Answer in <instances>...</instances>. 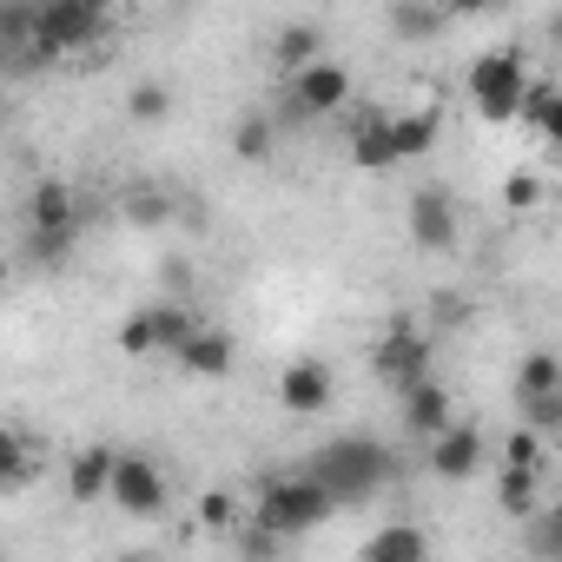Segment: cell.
Segmentation results:
<instances>
[{
  "label": "cell",
  "instance_id": "1",
  "mask_svg": "<svg viewBox=\"0 0 562 562\" xmlns=\"http://www.w3.org/2000/svg\"><path fill=\"white\" fill-rule=\"evenodd\" d=\"M305 476H312L338 509H345V503H371V496L397 476V450L378 443V437H364V430H358V437H331V443L305 463Z\"/></svg>",
  "mask_w": 562,
  "mask_h": 562
},
{
  "label": "cell",
  "instance_id": "2",
  "mask_svg": "<svg viewBox=\"0 0 562 562\" xmlns=\"http://www.w3.org/2000/svg\"><path fill=\"white\" fill-rule=\"evenodd\" d=\"M331 509H338V503H331L305 470H271V476L258 483V509H251V522L271 529L278 542H299V536H312Z\"/></svg>",
  "mask_w": 562,
  "mask_h": 562
},
{
  "label": "cell",
  "instance_id": "3",
  "mask_svg": "<svg viewBox=\"0 0 562 562\" xmlns=\"http://www.w3.org/2000/svg\"><path fill=\"white\" fill-rule=\"evenodd\" d=\"M522 93H529V67H522L516 47H490V54L470 60V100H476L483 120H516Z\"/></svg>",
  "mask_w": 562,
  "mask_h": 562
},
{
  "label": "cell",
  "instance_id": "4",
  "mask_svg": "<svg viewBox=\"0 0 562 562\" xmlns=\"http://www.w3.org/2000/svg\"><path fill=\"white\" fill-rule=\"evenodd\" d=\"M345 106H351V74H345L338 60H312V67H299L292 87H285V126H299V120H331V113H345Z\"/></svg>",
  "mask_w": 562,
  "mask_h": 562
},
{
  "label": "cell",
  "instance_id": "5",
  "mask_svg": "<svg viewBox=\"0 0 562 562\" xmlns=\"http://www.w3.org/2000/svg\"><path fill=\"white\" fill-rule=\"evenodd\" d=\"M371 371H378V378H384V384H391V391L404 397L411 384H424V378H430V338H424V331H417L411 318H397V325L384 331V345H378Z\"/></svg>",
  "mask_w": 562,
  "mask_h": 562
},
{
  "label": "cell",
  "instance_id": "6",
  "mask_svg": "<svg viewBox=\"0 0 562 562\" xmlns=\"http://www.w3.org/2000/svg\"><path fill=\"white\" fill-rule=\"evenodd\" d=\"M100 34H106V8H100V0H47V8H41V41L54 54H80Z\"/></svg>",
  "mask_w": 562,
  "mask_h": 562
},
{
  "label": "cell",
  "instance_id": "7",
  "mask_svg": "<svg viewBox=\"0 0 562 562\" xmlns=\"http://www.w3.org/2000/svg\"><path fill=\"white\" fill-rule=\"evenodd\" d=\"M106 496H113L126 516H139V522H146V516H159V509H166V496H172V490H166V470H159L153 457H113V483H106Z\"/></svg>",
  "mask_w": 562,
  "mask_h": 562
},
{
  "label": "cell",
  "instance_id": "8",
  "mask_svg": "<svg viewBox=\"0 0 562 562\" xmlns=\"http://www.w3.org/2000/svg\"><path fill=\"white\" fill-rule=\"evenodd\" d=\"M27 232H41V238H80V232H87L80 192H74L67 179H41V186L27 192Z\"/></svg>",
  "mask_w": 562,
  "mask_h": 562
},
{
  "label": "cell",
  "instance_id": "9",
  "mask_svg": "<svg viewBox=\"0 0 562 562\" xmlns=\"http://www.w3.org/2000/svg\"><path fill=\"white\" fill-rule=\"evenodd\" d=\"M331 364L325 358H292L285 371H278V404L285 411H299V417H318V411H331Z\"/></svg>",
  "mask_w": 562,
  "mask_h": 562
},
{
  "label": "cell",
  "instance_id": "10",
  "mask_svg": "<svg viewBox=\"0 0 562 562\" xmlns=\"http://www.w3.org/2000/svg\"><path fill=\"white\" fill-rule=\"evenodd\" d=\"M411 238L424 251H457V199L443 186H424L411 199Z\"/></svg>",
  "mask_w": 562,
  "mask_h": 562
},
{
  "label": "cell",
  "instance_id": "11",
  "mask_svg": "<svg viewBox=\"0 0 562 562\" xmlns=\"http://www.w3.org/2000/svg\"><path fill=\"white\" fill-rule=\"evenodd\" d=\"M430 476H443V483H463V476H476L483 470V430L476 424H450L443 437H430Z\"/></svg>",
  "mask_w": 562,
  "mask_h": 562
},
{
  "label": "cell",
  "instance_id": "12",
  "mask_svg": "<svg viewBox=\"0 0 562 562\" xmlns=\"http://www.w3.org/2000/svg\"><path fill=\"white\" fill-rule=\"evenodd\" d=\"M397 411H404V430H411V437H424V443H430V437H443V430L457 424V411H450V391H443L437 378L411 384V391L397 397Z\"/></svg>",
  "mask_w": 562,
  "mask_h": 562
},
{
  "label": "cell",
  "instance_id": "13",
  "mask_svg": "<svg viewBox=\"0 0 562 562\" xmlns=\"http://www.w3.org/2000/svg\"><path fill=\"white\" fill-rule=\"evenodd\" d=\"M172 358H179L186 378H232V358H238V351H232V338H225L218 325H199Z\"/></svg>",
  "mask_w": 562,
  "mask_h": 562
},
{
  "label": "cell",
  "instance_id": "14",
  "mask_svg": "<svg viewBox=\"0 0 562 562\" xmlns=\"http://www.w3.org/2000/svg\"><path fill=\"white\" fill-rule=\"evenodd\" d=\"M358 562H430V536L417 522H384V529H371Z\"/></svg>",
  "mask_w": 562,
  "mask_h": 562
},
{
  "label": "cell",
  "instance_id": "15",
  "mask_svg": "<svg viewBox=\"0 0 562 562\" xmlns=\"http://www.w3.org/2000/svg\"><path fill=\"white\" fill-rule=\"evenodd\" d=\"M106 483H113V450H80L74 463H67V496L74 503H100L106 496Z\"/></svg>",
  "mask_w": 562,
  "mask_h": 562
},
{
  "label": "cell",
  "instance_id": "16",
  "mask_svg": "<svg viewBox=\"0 0 562 562\" xmlns=\"http://www.w3.org/2000/svg\"><path fill=\"white\" fill-rule=\"evenodd\" d=\"M351 159H358L364 172H384V166H397V159H391V120H378V113H358V120H351Z\"/></svg>",
  "mask_w": 562,
  "mask_h": 562
},
{
  "label": "cell",
  "instance_id": "17",
  "mask_svg": "<svg viewBox=\"0 0 562 562\" xmlns=\"http://www.w3.org/2000/svg\"><path fill=\"white\" fill-rule=\"evenodd\" d=\"M146 318H153V338H159V351H179L205 318H199V305H186V299H166V305H146Z\"/></svg>",
  "mask_w": 562,
  "mask_h": 562
},
{
  "label": "cell",
  "instance_id": "18",
  "mask_svg": "<svg viewBox=\"0 0 562 562\" xmlns=\"http://www.w3.org/2000/svg\"><path fill=\"white\" fill-rule=\"evenodd\" d=\"M318 47H325V34H318L312 21H292V27H278V41H271V54H278V67H285V74H299V67L325 60Z\"/></svg>",
  "mask_w": 562,
  "mask_h": 562
},
{
  "label": "cell",
  "instance_id": "19",
  "mask_svg": "<svg viewBox=\"0 0 562 562\" xmlns=\"http://www.w3.org/2000/svg\"><path fill=\"white\" fill-rule=\"evenodd\" d=\"M34 41H41V8H34V0H0V47L27 54Z\"/></svg>",
  "mask_w": 562,
  "mask_h": 562
},
{
  "label": "cell",
  "instance_id": "20",
  "mask_svg": "<svg viewBox=\"0 0 562 562\" xmlns=\"http://www.w3.org/2000/svg\"><path fill=\"white\" fill-rule=\"evenodd\" d=\"M437 146V113H404L391 120V159H424Z\"/></svg>",
  "mask_w": 562,
  "mask_h": 562
},
{
  "label": "cell",
  "instance_id": "21",
  "mask_svg": "<svg viewBox=\"0 0 562 562\" xmlns=\"http://www.w3.org/2000/svg\"><path fill=\"white\" fill-rule=\"evenodd\" d=\"M232 146H238V159L265 166V159H271V146H278V120H271V113H245V120H238V133H232Z\"/></svg>",
  "mask_w": 562,
  "mask_h": 562
},
{
  "label": "cell",
  "instance_id": "22",
  "mask_svg": "<svg viewBox=\"0 0 562 562\" xmlns=\"http://www.w3.org/2000/svg\"><path fill=\"white\" fill-rule=\"evenodd\" d=\"M516 391H522V397H555V391H562V364H555V351H529L522 371H516Z\"/></svg>",
  "mask_w": 562,
  "mask_h": 562
},
{
  "label": "cell",
  "instance_id": "23",
  "mask_svg": "<svg viewBox=\"0 0 562 562\" xmlns=\"http://www.w3.org/2000/svg\"><path fill=\"white\" fill-rule=\"evenodd\" d=\"M27 476H34V450H27V437L0 424V490H21Z\"/></svg>",
  "mask_w": 562,
  "mask_h": 562
},
{
  "label": "cell",
  "instance_id": "24",
  "mask_svg": "<svg viewBox=\"0 0 562 562\" xmlns=\"http://www.w3.org/2000/svg\"><path fill=\"white\" fill-rule=\"evenodd\" d=\"M384 27H391L397 41H430V34H443V14H437V8H417V0H404V8L384 14Z\"/></svg>",
  "mask_w": 562,
  "mask_h": 562
},
{
  "label": "cell",
  "instance_id": "25",
  "mask_svg": "<svg viewBox=\"0 0 562 562\" xmlns=\"http://www.w3.org/2000/svg\"><path fill=\"white\" fill-rule=\"evenodd\" d=\"M516 113H522V120H529L536 133H549V139L562 133V93H555V87H529Z\"/></svg>",
  "mask_w": 562,
  "mask_h": 562
},
{
  "label": "cell",
  "instance_id": "26",
  "mask_svg": "<svg viewBox=\"0 0 562 562\" xmlns=\"http://www.w3.org/2000/svg\"><path fill=\"white\" fill-rule=\"evenodd\" d=\"M238 536H232V549H238V562H278V555H285V542H278L271 529H258L251 516L245 522H232Z\"/></svg>",
  "mask_w": 562,
  "mask_h": 562
},
{
  "label": "cell",
  "instance_id": "27",
  "mask_svg": "<svg viewBox=\"0 0 562 562\" xmlns=\"http://www.w3.org/2000/svg\"><path fill=\"white\" fill-rule=\"evenodd\" d=\"M536 483H542L536 470H503V476H496V503H503L509 516H529V503H536Z\"/></svg>",
  "mask_w": 562,
  "mask_h": 562
},
{
  "label": "cell",
  "instance_id": "28",
  "mask_svg": "<svg viewBox=\"0 0 562 562\" xmlns=\"http://www.w3.org/2000/svg\"><path fill=\"white\" fill-rule=\"evenodd\" d=\"M522 430L529 437H555L562 430V391L555 397H522Z\"/></svg>",
  "mask_w": 562,
  "mask_h": 562
},
{
  "label": "cell",
  "instance_id": "29",
  "mask_svg": "<svg viewBox=\"0 0 562 562\" xmlns=\"http://www.w3.org/2000/svg\"><path fill=\"white\" fill-rule=\"evenodd\" d=\"M166 106H172V93H166L159 80H139V87L126 93V113H133V120H146V126H153V120H166Z\"/></svg>",
  "mask_w": 562,
  "mask_h": 562
},
{
  "label": "cell",
  "instance_id": "30",
  "mask_svg": "<svg viewBox=\"0 0 562 562\" xmlns=\"http://www.w3.org/2000/svg\"><path fill=\"white\" fill-rule=\"evenodd\" d=\"M120 351H126V358H153V351H159V338H153V318H146V312H133V318L120 325Z\"/></svg>",
  "mask_w": 562,
  "mask_h": 562
},
{
  "label": "cell",
  "instance_id": "31",
  "mask_svg": "<svg viewBox=\"0 0 562 562\" xmlns=\"http://www.w3.org/2000/svg\"><path fill=\"white\" fill-rule=\"evenodd\" d=\"M529 549H536V562H562V522L555 516H529Z\"/></svg>",
  "mask_w": 562,
  "mask_h": 562
},
{
  "label": "cell",
  "instance_id": "32",
  "mask_svg": "<svg viewBox=\"0 0 562 562\" xmlns=\"http://www.w3.org/2000/svg\"><path fill=\"white\" fill-rule=\"evenodd\" d=\"M126 218L133 225H159L166 218V192H153V186L146 192H126Z\"/></svg>",
  "mask_w": 562,
  "mask_h": 562
},
{
  "label": "cell",
  "instance_id": "33",
  "mask_svg": "<svg viewBox=\"0 0 562 562\" xmlns=\"http://www.w3.org/2000/svg\"><path fill=\"white\" fill-rule=\"evenodd\" d=\"M503 470H536V476H542V437L516 430V437H509V463H503Z\"/></svg>",
  "mask_w": 562,
  "mask_h": 562
},
{
  "label": "cell",
  "instance_id": "34",
  "mask_svg": "<svg viewBox=\"0 0 562 562\" xmlns=\"http://www.w3.org/2000/svg\"><path fill=\"white\" fill-rule=\"evenodd\" d=\"M536 199H542V186H536V179H529V172H516V179H509V186H503V205H509V212H529V205H536Z\"/></svg>",
  "mask_w": 562,
  "mask_h": 562
},
{
  "label": "cell",
  "instance_id": "35",
  "mask_svg": "<svg viewBox=\"0 0 562 562\" xmlns=\"http://www.w3.org/2000/svg\"><path fill=\"white\" fill-rule=\"evenodd\" d=\"M212 529H232V496H205V509H199Z\"/></svg>",
  "mask_w": 562,
  "mask_h": 562
},
{
  "label": "cell",
  "instance_id": "36",
  "mask_svg": "<svg viewBox=\"0 0 562 562\" xmlns=\"http://www.w3.org/2000/svg\"><path fill=\"white\" fill-rule=\"evenodd\" d=\"M120 562H159V555H146V549H133V555H120Z\"/></svg>",
  "mask_w": 562,
  "mask_h": 562
},
{
  "label": "cell",
  "instance_id": "37",
  "mask_svg": "<svg viewBox=\"0 0 562 562\" xmlns=\"http://www.w3.org/2000/svg\"><path fill=\"white\" fill-rule=\"evenodd\" d=\"M8 67H14V54H8V47H0V74H8Z\"/></svg>",
  "mask_w": 562,
  "mask_h": 562
},
{
  "label": "cell",
  "instance_id": "38",
  "mask_svg": "<svg viewBox=\"0 0 562 562\" xmlns=\"http://www.w3.org/2000/svg\"><path fill=\"white\" fill-rule=\"evenodd\" d=\"M0 126H8V93H0Z\"/></svg>",
  "mask_w": 562,
  "mask_h": 562
},
{
  "label": "cell",
  "instance_id": "39",
  "mask_svg": "<svg viewBox=\"0 0 562 562\" xmlns=\"http://www.w3.org/2000/svg\"><path fill=\"white\" fill-rule=\"evenodd\" d=\"M0 292H8V265H0Z\"/></svg>",
  "mask_w": 562,
  "mask_h": 562
},
{
  "label": "cell",
  "instance_id": "40",
  "mask_svg": "<svg viewBox=\"0 0 562 562\" xmlns=\"http://www.w3.org/2000/svg\"><path fill=\"white\" fill-rule=\"evenodd\" d=\"M0 562H8V555H0Z\"/></svg>",
  "mask_w": 562,
  "mask_h": 562
}]
</instances>
